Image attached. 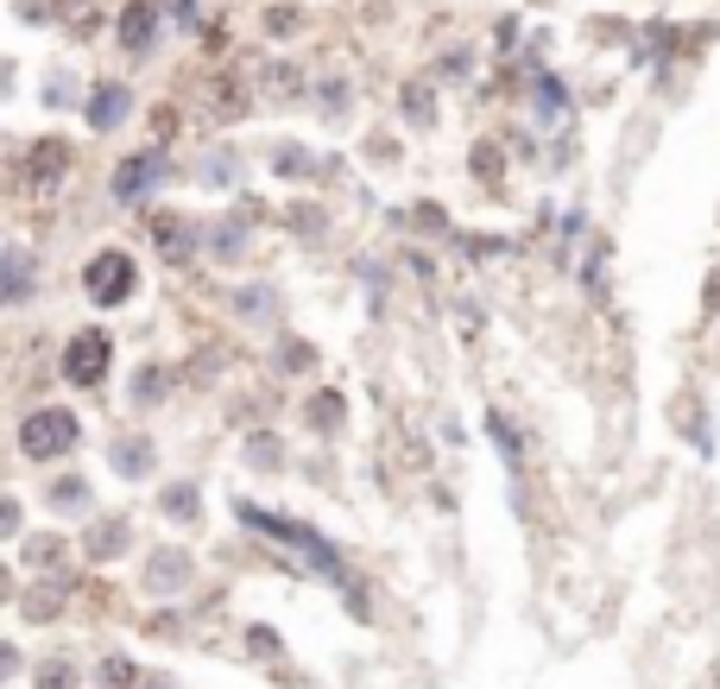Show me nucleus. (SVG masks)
Wrapping results in <instances>:
<instances>
[{
    "instance_id": "obj_6",
    "label": "nucleus",
    "mask_w": 720,
    "mask_h": 689,
    "mask_svg": "<svg viewBox=\"0 0 720 689\" xmlns=\"http://www.w3.org/2000/svg\"><path fill=\"white\" fill-rule=\"evenodd\" d=\"M158 178H165V158H158V152H139V158H127V165H120L115 190L134 203V197H146V184H158Z\"/></svg>"
},
{
    "instance_id": "obj_17",
    "label": "nucleus",
    "mask_w": 720,
    "mask_h": 689,
    "mask_svg": "<svg viewBox=\"0 0 720 689\" xmlns=\"http://www.w3.org/2000/svg\"><path fill=\"white\" fill-rule=\"evenodd\" d=\"M115 462H120V474H146L152 450H146V443H120V450H115Z\"/></svg>"
},
{
    "instance_id": "obj_20",
    "label": "nucleus",
    "mask_w": 720,
    "mask_h": 689,
    "mask_svg": "<svg viewBox=\"0 0 720 689\" xmlns=\"http://www.w3.org/2000/svg\"><path fill=\"white\" fill-rule=\"evenodd\" d=\"M335 417H342V398L323 393V398H316V431H335Z\"/></svg>"
},
{
    "instance_id": "obj_19",
    "label": "nucleus",
    "mask_w": 720,
    "mask_h": 689,
    "mask_svg": "<svg viewBox=\"0 0 720 689\" xmlns=\"http://www.w3.org/2000/svg\"><path fill=\"white\" fill-rule=\"evenodd\" d=\"M266 32H273V39H292V32H297V13H292V7H273V13H266Z\"/></svg>"
},
{
    "instance_id": "obj_11",
    "label": "nucleus",
    "mask_w": 720,
    "mask_h": 689,
    "mask_svg": "<svg viewBox=\"0 0 720 689\" xmlns=\"http://www.w3.org/2000/svg\"><path fill=\"white\" fill-rule=\"evenodd\" d=\"M152 235H158V247H165L171 259L190 254V228H184V216H152Z\"/></svg>"
},
{
    "instance_id": "obj_16",
    "label": "nucleus",
    "mask_w": 720,
    "mask_h": 689,
    "mask_svg": "<svg viewBox=\"0 0 720 689\" xmlns=\"http://www.w3.org/2000/svg\"><path fill=\"white\" fill-rule=\"evenodd\" d=\"M89 551H96V557H120V551H127V532H120L115 519H108V532H101V525L89 532Z\"/></svg>"
},
{
    "instance_id": "obj_21",
    "label": "nucleus",
    "mask_w": 720,
    "mask_h": 689,
    "mask_svg": "<svg viewBox=\"0 0 720 689\" xmlns=\"http://www.w3.org/2000/svg\"><path fill=\"white\" fill-rule=\"evenodd\" d=\"M165 506H171L177 519H190V512H196V493H190V488H171V493H165Z\"/></svg>"
},
{
    "instance_id": "obj_15",
    "label": "nucleus",
    "mask_w": 720,
    "mask_h": 689,
    "mask_svg": "<svg viewBox=\"0 0 720 689\" xmlns=\"http://www.w3.org/2000/svg\"><path fill=\"white\" fill-rule=\"evenodd\" d=\"M26 285H32V266H26V254H20V247H7V297L20 304V297H26Z\"/></svg>"
},
{
    "instance_id": "obj_7",
    "label": "nucleus",
    "mask_w": 720,
    "mask_h": 689,
    "mask_svg": "<svg viewBox=\"0 0 720 689\" xmlns=\"http://www.w3.org/2000/svg\"><path fill=\"white\" fill-rule=\"evenodd\" d=\"M152 39H158V7L152 0H134V7L120 13V45H127V51H146Z\"/></svg>"
},
{
    "instance_id": "obj_22",
    "label": "nucleus",
    "mask_w": 720,
    "mask_h": 689,
    "mask_svg": "<svg viewBox=\"0 0 720 689\" xmlns=\"http://www.w3.org/2000/svg\"><path fill=\"white\" fill-rule=\"evenodd\" d=\"M240 311H273V292H240Z\"/></svg>"
},
{
    "instance_id": "obj_10",
    "label": "nucleus",
    "mask_w": 720,
    "mask_h": 689,
    "mask_svg": "<svg viewBox=\"0 0 720 689\" xmlns=\"http://www.w3.org/2000/svg\"><path fill=\"white\" fill-rule=\"evenodd\" d=\"M240 101H247L240 77H228V70H215V77H209V108H215L221 120H234V115H240Z\"/></svg>"
},
{
    "instance_id": "obj_5",
    "label": "nucleus",
    "mask_w": 720,
    "mask_h": 689,
    "mask_svg": "<svg viewBox=\"0 0 720 689\" xmlns=\"http://www.w3.org/2000/svg\"><path fill=\"white\" fill-rule=\"evenodd\" d=\"M127 108H134V96H127L120 82H101L96 96H89V127H96V134H115L120 120H127Z\"/></svg>"
},
{
    "instance_id": "obj_9",
    "label": "nucleus",
    "mask_w": 720,
    "mask_h": 689,
    "mask_svg": "<svg viewBox=\"0 0 720 689\" xmlns=\"http://www.w3.org/2000/svg\"><path fill=\"white\" fill-rule=\"evenodd\" d=\"M184 575H190V557H184V551H158L146 582H152L158 594H177V589H184Z\"/></svg>"
},
{
    "instance_id": "obj_2",
    "label": "nucleus",
    "mask_w": 720,
    "mask_h": 689,
    "mask_svg": "<svg viewBox=\"0 0 720 689\" xmlns=\"http://www.w3.org/2000/svg\"><path fill=\"white\" fill-rule=\"evenodd\" d=\"M134 259L120 254V247H101L96 259H89V266H82V292L96 297V304H127V297H134Z\"/></svg>"
},
{
    "instance_id": "obj_3",
    "label": "nucleus",
    "mask_w": 720,
    "mask_h": 689,
    "mask_svg": "<svg viewBox=\"0 0 720 689\" xmlns=\"http://www.w3.org/2000/svg\"><path fill=\"white\" fill-rule=\"evenodd\" d=\"M77 443V417L70 412H32L20 424V450L32 455V462H51V455H63Z\"/></svg>"
},
{
    "instance_id": "obj_14",
    "label": "nucleus",
    "mask_w": 720,
    "mask_h": 689,
    "mask_svg": "<svg viewBox=\"0 0 720 689\" xmlns=\"http://www.w3.org/2000/svg\"><path fill=\"white\" fill-rule=\"evenodd\" d=\"M273 165H278V178H310V171H316V158L304 152V146H278Z\"/></svg>"
},
{
    "instance_id": "obj_23",
    "label": "nucleus",
    "mask_w": 720,
    "mask_h": 689,
    "mask_svg": "<svg viewBox=\"0 0 720 689\" xmlns=\"http://www.w3.org/2000/svg\"><path fill=\"white\" fill-rule=\"evenodd\" d=\"M58 506H82V481H63V488H58Z\"/></svg>"
},
{
    "instance_id": "obj_13",
    "label": "nucleus",
    "mask_w": 720,
    "mask_h": 689,
    "mask_svg": "<svg viewBox=\"0 0 720 689\" xmlns=\"http://www.w3.org/2000/svg\"><path fill=\"white\" fill-rule=\"evenodd\" d=\"M405 115L417 120V127L436 120V96H430V82H405Z\"/></svg>"
},
{
    "instance_id": "obj_1",
    "label": "nucleus",
    "mask_w": 720,
    "mask_h": 689,
    "mask_svg": "<svg viewBox=\"0 0 720 689\" xmlns=\"http://www.w3.org/2000/svg\"><path fill=\"white\" fill-rule=\"evenodd\" d=\"M240 519H247V525H254L259 538H278V544H292L297 557H310V563H316L323 575H329V582H342V557H335L316 532H304V525H292V519H278V512L254 506V500H240Z\"/></svg>"
},
{
    "instance_id": "obj_18",
    "label": "nucleus",
    "mask_w": 720,
    "mask_h": 689,
    "mask_svg": "<svg viewBox=\"0 0 720 689\" xmlns=\"http://www.w3.org/2000/svg\"><path fill=\"white\" fill-rule=\"evenodd\" d=\"M101 683H108V689H134V665H127V658H108V665H101Z\"/></svg>"
},
{
    "instance_id": "obj_8",
    "label": "nucleus",
    "mask_w": 720,
    "mask_h": 689,
    "mask_svg": "<svg viewBox=\"0 0 720 689\" xmlns=\"http://www.w3.org/2000/svg\"><path fill=\"white\" fill-rule=\"evenodd\" d=\"M63 165H70V146L63 139H39L32 146V184H58Z\"/></svg>"
},
{
    "instance_id": "obj_4",
    "label": "nucleus",
    "mask_w": 720,
    "mask_h": 689,
    "mask_svg": "<svg viewBox=\"0 0 720 689\" xmlns=\"http://www.w3.org/2000/svg\"><path fill=\"white\" fill-rule=\"evenodd\" d=\"M108 361H115V342L101 329H82L70 348H63V380H77V386H96L108 374Z\"/></svg>"
},
{
    "instance_id": "obj_24",
    "label": "nucleus",
    "mask_w": 720,
    "mask_h": 689,
    "mask_svg": "<svg viewBox=\"0 0 720 689\" xmlns=\"http://www.w3.org/2000/svg\"><path fill=\"white\" fill-rule=\"evenodd\" d=\"M45 689H70V670H63V665H58V670H45Z\"/></svg>"
},
{
    "instance_id": "obj_12",
    "label": "nucleus",
    "mask_w": 720,
    "mask_h": 689,
    "mask_svg": "<svg viewBox=\"0 0 720 689\" xmlns=\"http://www.w3.org/2000/svg\"><path fill=\"white\" fill-rule=\"evenodd\" d=\"M537 115H544L550 127L569 115V96H563V82H556V77H537Z\"/></svg>"
}]
</instances>
